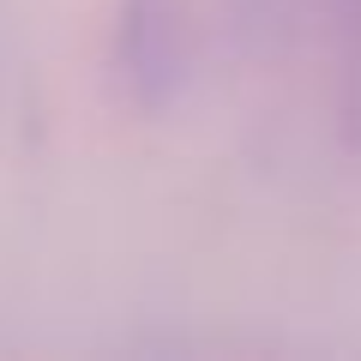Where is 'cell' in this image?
<instances>
[{
	"label": "cell",
	"instance_id": "6da1fadb",
	"mask_svg": "<svg viewBox=\"0 0 361 361\" xmlns=\"http://www.w3.org/2000/svg\"><path fill=\"white\" fill-rule=\"evenodd\" d=\"M115 66L139 109H169L187 85V0H121Z\"/></svg>",
	"mask_w": 361,
	"mask_h": 361
}]
</instances>
